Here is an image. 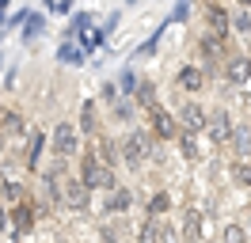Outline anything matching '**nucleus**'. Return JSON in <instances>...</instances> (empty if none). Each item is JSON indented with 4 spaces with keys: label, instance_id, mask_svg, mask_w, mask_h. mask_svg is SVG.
Segmentation results:
<instances>
[{
    "label": "nucleus",
    "instance_id": "nucleus-1",
    "mask_svg": "<svg viewBox=\"0 0 251 243\" xmlns=\"http://www.w3.org/2000/svg\"><path fill=\"white\" fill-rule=\"evenodd\" d=\"M80 175H84V182H88L92 190H114V171H110L107 164H99L95 156H84Z\"/></svg>",
    "mask_w": 251,
    "mask_h": 243
},
{
    "label": "nucleus",
    "instance_id": "nucleus-2",
    "mask_svg": "<svg viewBox=\"0 0 251 243\" xmlns=\"http://www.w3.org/2000/svg\"><path fill=\"white\" fill-rule=\"evenodd\" d=\"M61 197H65L69 209H88V201H92V186H88L84 179H69V182H65V190H61Z\"/></svg>",
    "mask_w": 251,
    "mask_h": 243
},
{
    "label": "nucleus",
    "instance_id": "nucleus-3",
    "mask_svg": "<svg viewBox=\"0 0 251 243\" xmlns=\"http://www.w3.org/2000/svg\"><path fill=\"white\" fill-rule=\"evenodd\" d=\"M149 148H152V141H149L145 133H129L122 141V156L129 160V164H141L145 156H149Z\"/></svg>",
    "mask_w": 251,
    "mask_h": 243
},
{
    "label": "nucleus",
    "instance_id": "nucleus-4",
    "mask_svg": "<svg viewBox=\"0 0 251 243\" xmlns=\"http://www.w3.org/2000/svg\"><path fill=\"white\" fill-rule=\"evenodd\" d=\"M53 152L57 156H73L76 152V129L73 125H57L53 129Z\"/></svg>",
    "mask_w": 251,
    "mask_h": 243
},
{
    "label": "nucleus",
    "instance_id": "nucleus-5",
    "mask_svg": "<svg viewBox=\"0 0 251 243\" xmlns=\"http://www.w3.org/2000/svg\"><path fill=\"white\" fill-rule=\"evenodd\" d=\"M205 129H209L213 141H228V137H232V122H228L225 110H217V114H209V118H205Z\"/></svg>",
    "mask_w": 251,
    "mask_h": 243
},
{
    "label": "nucleus",
    "instance_id": "nucleus-6",
    "mask_svg": "<svg viewBox=\"0 0 251 243\" xmlns=\"http://www.w3.org/2000/svg\"><path fill=\"white\" fill-rule=\"evenodd\" d=\"M149 118H152V129H156V137H175V118L168 114V110H160L156 103L149 106Z\"/></svg>",
    "mask_w": 251,
    "mask_h": 243
},
{
    "label": "nucleus",
    "instance_id": "nucleus-7",
    "mask_svg": "<svg viewBox=\"0 0 251 243\" xmlns=\"http://www.w3.org/2000/svg\"><path fill=\"white\" fill-rule=\"evenodd\" d=\"M228 80L236 88H248L251 84V57H232L228 61Z\"/></svg>",
    "mask_w": 251,
    "mask_h": 243
},
{
    "label": "nucleus",
    "instance_id": "nucleus-8",
    "mask_svg": "<svg viewBox=\"0 0 251 243\" xmlns=\"http://www.w3.org/2000/svg\"><path fill=\"white\" fill-rule=\"evenodd\" d=\"M179 122H183L187 133H194V129H202V125H205V110H202V106H194V103H187V106H183V114H179Z\"/></svg>",
    "mask_w": 251,
    "mask_h": 243
},
{
    "label": "nucleus",
    "instance_id": "nucleus-9",
    "mask_svg": "<svg viewBox=\"0 0 251 243\" xmlns=\"http://www.w3.org/2000/svg\"><path fill=\"white\" fill-rule=\"evenodd\" d=\"M205 84V73L202 69H194V65H187L183 73H179V88H187V91H202Z\"/></svg>",
    "mask_w": 251,
    "mask_h": 243
},
{
    "label": "nucleus",
    "instance_id": "nucleus-10",
    "mask_svg": "<svg viewBox=\"0 0 251 243\" xmlns=\"http://www.w3.org/2000/svg\"><path fill=\"white\" fill-rule=\"evenodd\" d=\"M209 27H213V34H217V38H225V34H228V15H225V8H217V4H209Z\"/></svg>",
    "mask_w": 251,
    "mask_h": 243
},
{
    "label": "nucleus",
    "instance_id": "nucleus-11",
    "mask_svg": "<svg viewBox=\"0 0 251 243\" xmlns=\"http://www.w3.org/2000/svg\"><path fill=\"white\" fill-rule=\"evenodd\" d=\"M183 236H187V240H202V217H198V209H187V220H183Z\"/></svg>",
    "mask_w": 251,
    "mask_h": 243
},
{
    "label": "nucleus",
    "instance_id": "nucleus-12",
    "mask_svg": "<svg viewBox=\"0 0 251 243\" xmlns=\"http://www.w3.org/2000/svg\"><path fill=\"white\" fill-rule=\"evenodd\" d=\"M172 236H175V232H172V228H160L156 217H152V220L141 228V240H149V243H152V240H172Z\"/></svg>",
    "mask_w": 251,
    "mask_h": 243
},
{
    "label": "nucleus",
    "instance_id": "nucleus-13",
    "mask_svg": "<svg viewBox=\"0 0 251 243\" xmlns=\"http://www.w3.org/2000/svg\"><path fill=\"white\" fill-rule=\"evenodd\" d=\"M129 201H133V197H129V190H118V186H114V190H110L107 209H110V213H126V209H129Z\"/></svg>",
    "mask_w": 251,
    "mask_h": 243
},
{
    "label": "nucleus",
    "instance_id": "nucleus-14",
    "mask_svg": "<svg viewBox=\"0 0 251 243\" xmlns=\"http://www.w3.org/2000/svg\"><path fill=\"white\" fill-rule=\"evenodd\" d=\"M34 205H16V213H12V220H16V228H19V232H27V228H31L34 224Z\"/></svg>",
    "mask_w": 251,
    "mask_h": 243
},
{
    "label": "nucleus",
    "instance_id": "nucleus-15",
    "mask_svg": "<svg viewBox=\"0 0 251 243\" xmlns=\"http://www.w3.org/2000/svg\"><path fill=\"white\" fill-rule=\"evenodd\" d=\"M168 205H172V197H168V194H152V197H149V213H152V217L168 213Z\"/></svg>",
    "mask_w": 251,
    "mask_h": 243
},
{
    "label": "nucleus",
    "instance_id": "nucleus-16",
    "mask_svg": "<svg viewBox=\"0 0 251 243\" xmlns=\"http://www.w3.org/2000/svg\"><path fill=\"white\" fill-rule=\"evenodd\" d=\"M221 236H225V243H244V240H248V232H244L240 224H225Z\"/></svg>",
    "mask_w": 251,
    "mask_h": 243
},
{
    "label": "nucleus",
    "instance_id": "nucleus-17",
    "mask_svg": "<svg viewBox=\"0 0 251 243\" xmlns=\"http://www.w3.org/2000/svg\"><path fill=\"white\" fill-rule=\"evenodd\" d=\"M4 129H8V133H19V129H23V118H19L16 110H8V114H4Z\"/></svg>",
    "mask_w": 251,
    "mask_h": 243
},
{
    "label": "nucleus",
    "instance_id": "nucleus-18",
    "mask_svg": "<svg viewBox=\"0 0 251 243\" xmlns=\"http://www.w3.org/2000/svg\"><path fill=\"white\" fill-rule=\"evenodd\" d=\"M61 61H69V65H80V61H84V53H80L76 46H61Z\"/></svg>",
    "mask_w": 251,
    "mask_h": 243
},
{
    "label": "nucleus",
    "instance_id": "nucleus-19",
    "mask_svg": "<svg viewBox=\"0 0 251 243\" xmlns=\"http://www.w3.org/2000/svg\"><path fill=\"white\" fill-rule=\"evenodd\" d=\"M137 99H141L145 106H152V84H149V80H141V84H137Z\"/></svg>",
    "mask_w": 251,
    "mask_h": 243
},
{
    "label": "nucleus",
    "instance_id": "nucleus-20",
    "mask_svg": "<svg viewBox=\"0 0 251 243\" xmlns=\"http://www.w3.org/2000/svg\"><path fill=\"white\" fill-rule=\"evenodd\" d=\"M232 175H236V182H240V186H251V164H240Z\"/></svg>",
    "mask_w": 251,
    "mask_h": 243
},
{
    "label": "nucleus",
    "instance_id": "nucleus-21",
    "mask_svg": "<svg viewBox=\"0 0 251 243\" xmlns=\"http://www.w3.org/2000/svg\"><path fill=\"white\" fill-rule=\"evenodd\" d=\"M236 137V152H251V133L248 129H240V133H232Z\"/></svg>",
    "mask_w": 251,
    "mask_h": 243
},
{
    "label": "nucleus",
    "instance_id": "nucleus-22",
    "mask_svg": "<svg viewBox=\"0 0 251 243\" xmlns=\"http://www.w3.org/2000/svg\"><path fill=\"white\" fill-rule=\"evenodd\" d=\"M179 152H183L187 160H198V145H194L190 137H183V145H179Z\"/></svg>",
    "mask_w": 251,
    "mask_h": 243
},
{
    "label": "nucleus",
    "instance_id": "nucleus-23",
    "mask_svg": "<svg viewBox=\"0 0 251 243\" xmlns=\"http://www.w3.org/2000/svg\"><path fill=\"white\" fill-rule=\"evenodd\" d=\"M4 194L12 197V201H19V197H23V186H19L16 179H8V182H4Z\"/></svg>",
    "mask_w": 251,
    "mask_h": 243
},
{
    "label": "nucleus",
    "instance_id": "nucleus-24",
    "mask_svg": "<svg viewBox=\"0 0 251 243\" xmlns=\"http://www.w3.org/2000/svg\"><path fill=\"white\" fill-rule=\"evenodd\" d=\"M38 156H42V133H34V137H31V152H27V160L34 164Z\"/></svg>",
    "mask_w": 251,
    "mask_h": 243
},
{
    "label": "nucleus",
    "instance_id": "nucleus-25",
    "mask_svg": "<svg viewBox=\"0 0 251 243\" xmlns=\"http://www.w3.org/2000/svg\"><path fill=\"white\" fill-rule=\"evenodd\" d=\"M80 125H84V129H92V125H95V103H84V118H80Z\"/></svg>",
    "mask_w": 251,
    "mask_h": 243
},
{
    "label": "nucleus",
    "instance_id": "nucleus-26",
    "mask_svg": "<svg viewBox=\"0 0 251 243\" xmlns=\"http://www.w3.org/2000/svg\"><path fill=\"white\" fill-rule=\"evenodd\" d=\"M236 27L244 30V34H251V19H248V15H240V19H236Z\"/></svg>",
    "mask_w": 251,
    "mask_h": 243
},
{
    "label": "nucleus",
    "instance_id": "nucleus-27",
    "mask_svg": "<svg viewBox=\"0 0 251 243\" xmlns=\"http://www.w3.org/2000/svg\"><path fill=\"white\" fill-rule=\"evenodd\" d=\"M38 27H42V19L34 15V19H31V27H27V38H34V34H38Z\"/></svg>",
    "mask_w": 251,
    "mask_h": 243
},
{
    "label": "nucleus",
    "instance_id": "nucleus-28",
    "mask_svg": "<svg viewBox=\"0 0 251 243\" xmlns=\"http://www.w3.org/2000/svg\"><path fill=\"white\" fill-rule=\"evenodd\" d=\"M8 228V209H0V232Z\"/></svg>",
    "mask_w": 251,
    "mask_h": 243
},
{
    "label": "nucleus",
    "instance_id": "nucleus-29",
    "mask_svg": "<svg viewBox=\"0 0 251 243\" xmlns=\"http://www.w3.org/2000/svg\"><path fill=\"white\" fill-rule=\"evenodd\" d=\"M240 4H248V8H251V0H240Z\"/></svg>",
    "mask_w": 251,
    "mask_h": 243
}]
</instances>
